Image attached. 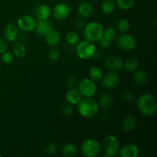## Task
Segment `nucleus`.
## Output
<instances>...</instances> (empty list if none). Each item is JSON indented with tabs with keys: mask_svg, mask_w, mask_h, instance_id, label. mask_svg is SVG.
<instances>
[{
	"mask_svg": "<svg viewBox=\"0 0 157 157\" xmlns=\"http://www.w3.org/2000/svg\"><path fill=\"white\" fill-rule=\"evenodd\" d=\"M138 110L147 117H151L156 113L157 102L155 97L149 93L143 94L139 97L136 102Z\"/></svg>",
	"mask_w": 157,
	"mask_h": 157,
	"instance_id": "f257e3e1",
	"label": "nucleus"
},
{
	"mask_svg": "<svg viewBox=\"0 0 157 157\" xmlns=\"http://www.w3.org/2000/svg\"><path fill=\"white\" fill-rule=\"evenodd\" d=\"M78 113L85 118H93L99 112L100 106L98 101L92 98H84L78 104Z\"/></svg>",
	"mask_w": 157,
	"mask_h": 157,
	"instance_id": "f03ea898",
	"label": "nucleus"
},
{
	"mask_svg": "<svg viewBox=\"0 0 157 157\" xmlns=\"http://www.w3.org/2000/svg\"><path fill=\"white\" fill-rule=\"evenodd\" d=\"M104 27L98 21H90L84 28V35L86 40L91 42L98 41L103 36Z\"/></svg>",
	"mask_w": 157,
	"mask_h": 157,
	"instance_id": "7ed1b4c3",
	"label": "nucleus"
},
{
	"mask_svg": "<svg viewBox=\"0 0 157 157\" xmlns=\"http://www.w3.org/2000/svg\"><path fill=\"white\" fill-rule=\"evenodd\" d=\"M96 51V47L94 44V42L87 40L81 41L77 44L76 53L81 59L87 60L94 58Z\"/></svg>",
	"mask_w": 157,
	"mask_h": 157,
	"instance_id": "20e7f679",
	"label": "nucleus"
},
{
	"mask_svg": "<svg viewBox=\"0 0 157 157\" xmlns=\"http://www.w3.org/2000/svg\"><path fill=\"white\" fill-rule=\"evenodd\" d=\"M81 153L86 157H95L100 154L101 146L95 139H87L81 145Z\"/></svg>",
	"mask_w": 157,
	"mask_h": 157,
	"instance_id": "39448f33",
	"label": "nucleus"
},
{
	"mask_svg": "<svg viewBox=\"0 0 157 157\" xmlns=\"http://www.w3.org/2000/svg\"><path fill=\"white\" fill-rule=\"evenodd\" d=\"M103 147H104L105 157H113L116 156L120 150L119 140L113 135H109L104 138Z\"/></svg>",
	"mask_w": 157,
	"mask_h": 157,
	"instance_id": "423d86ee",
	"label": "nucleus"
},
{
	"mask_svg": "<svg viewBox=\"0 0 157 157\" xmlns=\"http://www.w3.org/2000/svg\"><path fill=\"white\" fill-rule=\"evenodd\" d=\"M78 90L84 98H92L97 93V85L90 78H84L79 81Z\"/></svg>",
	"mask_w": 157,
	"mask_h": 157,
	"instance_id": "0eeeda50",
	"label": "nucleus"
},
{
	"mask_svg": "<svg viewBox=\"0 0 157 157\" xmlns=\"http://www.w3.org/2000/svg\"><path fill=\"white\" fill-rule=\"evenodd\" d=\"M117 44L123 51L130 52L136 48V41L133 35L125 32L118 38Z\"/></svg>",
	"mask_w": 157,
	"mask_h": 157,
	"instance_id": "6e6552de",
	"label": "nucleus"
},
{
	"mask_svg": "<svg viewBox=\"0 0 157 157\" xmlns=\"http://www.w3.org/2000/svg\"><path fill=\"white\" fill-rule=\"evenodd\" d=\"M36 22V20L33 16L24 15L18 18L17 21V26L18 29L25 32H32L35 29Z\"/></svg>",
	"mask_w": 157,
	"mask_h": 157,
	"instance_id": "1a4fd4ad",
	"label": "nucleus"
},
{
	"mask_svg": "<svg viewBox=\"0 0 157 157\" xmlns=\"http://www.w3.org/2000/svg\"><path fill=\"white\" fill-rule=\"evenodd\" d=\"M102 86L107 89L115 88L118 86L120 83V76L114 71L107 72L104 76L101 78Z\"/></svg>",
	"mask_w": 157,
	"mask_h": 157,
	"instance_id": "9d476101",
	"label": "nucleus"
},
{
	"mask_svg": "<svg viewBox=\"0 0 157 157\" xmlns=\"http://www.w3.org/2000/svg\"><path fill=\"white\" fill-rule=\"evenodd\" d=\"M72 11V8L64 2L58 3L54 7L52 13L55 18L58 20H64L68 17L70 12Z\"/></svg>",
	"mask_w": 157,
	"mask_h": 157,
	"instance_id": "9b49d317",
	"label": "nucleus"
},
{
	"mask_svg": "<svg viewBox=\"0 0 157 157\" xmlns=\"http://www.w3.org/2000/svg\"><path fill=\"white\" fill-rule=\"evenodd\" d=\"M3 34H4L5 39L6 41H11V42L16 41L17 38H18V26H16L13 23H9L5 26Z\"/></svg>",
	"mask_w": 157,
	"mask_h": 157,
	"instance_id": "f8f14e48",
	"label": "nucleus"
},
{
	"mask_svg": "<svg viewBox=\"0 0 157 157\" xmlns=\"http://www.w3.org/2000/svg\"><path fill=\"white\" fill-rule=\"evenodd\" d=\"M106 67L111 71H118L121 70L124 65V61L122 58L118 56H109L104 61Z\"/></svg>",
	"mask_w": 157,
	"mask_h": 157,
	"instance_id": "ddd939ff",
	"label": "nucleus"
},
{
	"mask_svg": "<svg viewBox=\"0 0 157 157\" xmlns=\"http://www.w3.org/2000/svg\"><path fill=\"white\" fill-rule=\"evenodd\" d=\"M118 153L121 157H137L140 150L136 144H130L122 147Z\"/></svg>",
	"mask_w": 157,
	"mask_h": 157,
	"instance_id": "4468645a",
	"label": "nucleus"
},
{
	"mask_svg": "<svg viewBox=\"0 0 157 157\" xmlns=\"http://www.w3.org/2000/svg\"><path fill=\"white\" fill-rule=\"evenodd\" d=\"M52 28L53 26H52V22L48 19L38 20L36 22L35 30L38 35L44 37Z\"/></svg>",
	"mask_w": 157,
	"mask_h": 157,
	"instance_id": "2eb2a0df",
	"label": "nucleus"
},
{
	"mask_svg": "<svg viewBox=\"0 0 157 157\" xmlns=\"http://www.w3.org/2000/svg\"><path fill=\"white\" fill-rule=\"evenodd\" d=\"M52 13V9L48 5H40L35 9V16L38 20L48 19Z\"/></svg>",
	"mask_w": 157,
	"mask_h": 157,
	"instance_id": "dca6fc26",
	"label": "nucleus"
},
{
	"mask_svg": "<svg viewBox=\"0 0 157 157\" xmlns=\"http://www.w3.org/2000/svg\"><path fill=\"white\" fill-rule=\"evenodd\" d=\"M65 98L67 103L72 104V105H77L82 99L83 96L78 89L71 88L66 93Z\"/></svg>",
	"mask_w": 157,
	"mask_h": 157,
	"instance_id": "f3484780",
	"label": "nucleus"
},
{
	"mask_svg": "<svg viewBox=\"0 0 157 157\" xmlns=\"http://www.w3.org/2000/svg\"><path fill=\"white\" fill-rule=\"evenodd\" d=\"M94 11V6L90 2H82L78 6L77 12L78 15L83 18H87L90 16Z\"/></svg>",
	"mask_w": 157,
	"mask_h": 157,
	"instance_id": "a211bd4d",
	"label": "nucleus"
},
{
	"mask_svg": "<svg viewBox=\"0 0 157 157\" xmlns=\"http://www.w3.org/2000/svg\"><path fill=\"white\" fill-rule=\"evenodd\" d=\"M98 104L101 107H102L104 110H108L113 107V100L110 94L107 93L101 94L99 97V101Z\"/></svg>",
	"mask_w": 157,
	"mask_h": 157,
	"instance_id": "6ab92c4d",
	"label": "nucleus"
},
{
	"mask_svg": "<svg viewBox=\"0 0 157 157\" xmlns=\"http://www.w3.org/2000/svg\"><path fill=\"white\" fill-rule=\"evenodd\" d=\"M46 40V42L49 44V45L55 46L59 43L60 40H61V34L56 29L52 28L50 31L47 33V35L44 36Z\"/></svg>",
	"mask_w": 157,
	"mask_h": 157,
	"instance_id": "aec40b11",
	"label": "nucleus"
},
{
	"mask_svg": "<svg viewBox=\"0 0 157 157\" xmlns=\"http://www.w3.org/2000/svg\"><path fill=\"white\" fill-rule=\"evenodd\" d=\"M137 124V121L135 117L127 116L123 120L121 123V128L124 132H130L134 130Z\"/></svg>",
	"mask_w": 157,
	"mask_h": 157,
	"instance_id": "412c9836",
	"label": "nucleus"
},
{
	"mask_svg": "<svg viewBox=\"0 0 157 157\" xmlns=\"http://www.w3.org/2000/svg\"><path fill=\"white\" fill-rule=\"evenodd\" d=\"M12 53L15 57L18 58H24L27 53V49L25 46L24 43H21L20 41H16L13 44L12 48Z\"/></svg>",
	"mask_w": 157,
	"mask_h": 157,
	"instance_id": "4be33fe9",
	"label": "nucleus"
},
{
	"mask_svg": "<svg viewBox=\"0 0 157 157\" xmlns=\"http://www.w3.org/2000/svg\"><path fill=\"white\" fill-rule=\"evenodd\" d=\"M133 81L137 85L144 86L148 81V75L147 72L143 70H139L135 72L133 75Z\"/></svg>",
	"mask_w": 157,
	"mask_h": 157,
	"instance_id": "5701e85b",
	"label": "nucleus"
},
{
	"mask_svg": "<svg viewBox=\"0 0 157 157\" xmlns=\"http://www.w3.org/2000/svg\"><path fill=\"white\" fill-rule=\"evenodd\" d=\"M61 153L64 156L73 157L76 156L78 153V148L74 144L68 143L63 146L62 149H61Z\"/></svg>",
	"mask_w": 157,
	"mask_h": 157,
	"instance_id": "b1692460",
	"label": "nucleus"
},
{
	"mask_svg": "<svg viewBox=\"0 0 157 157\" xmlns=\"http://www.w3.org/2000/svg\"><path fill=\"white\" fill-rule=\"evenodd\" d=\"M139 66V61L135 57H130L124 63L123 67L127 72H131L136 70Z\"/></svg>",
	"mask_w": 157,
	"mask_h": 157,
	"instance_id": "393cba45",
	"label": "nucleus"
},
{
	"mask_svg": "<svg viewBox=\"0 0 157 157\" xmlns=\"http://www.w3.org/2000/svg\"><path fill=\"white\" fill-rule=\"evenodd\" d=\"M116 8V3L113 0H104L101 5V10L104 14H111L114 12Z\"/></svg>",
	"mask_w": 157,
	"mask_h": 157,
	"instance_id": "a878e982",
	"label": "nucleus"
},
{
	"mask_svg": "<svg viewBox=\"0 0 157 157\" xmlns=\"http://www.w3.org/2000/svg\"><path fill=\"white\" fill-rule=\"evenodd\" d=\"M89 76H90V79L94 81V82H98L101 80L103 77V71L99 67H91L89 71Z\"/></svg>",
	"mask_w": 157,
	"mask_h": 157,
	"instance_id": "bb28decb",
	"label": "nucleus"
},
{
	"mask_svg": "<svg viewBox=\"0 0 157 157\" xmlns=\"http://www.w3.org/2000/svg\"><path fill=\"white\" fill-rule=\"evenodd\" d=\"M65 39L66 41L71 45H76L79 42V36L78 33L74 31H70L66 34Z\"/></svg>",
	"mask_w": 157,
	"mask_h": 157,
	"instance_id": "cd10ccee",
	"label": "nucleus"
},
{
	"mask_svg": "<svg viewBox=\"0 0 157 157\" xmlns=\"http://www.w3.org/2000/svg\"><path fill=\"white\" fill-rule=\"evenodd\" d=\"M135 4V0H116V5L122 10H129Z\"/></svg>",
	"mask_w": 157,
	"mask_h": 157,
	"instance_id": "c85d7f7f",
	"label": "nucleus"
},
{
	"mask_svg": "<svg viewBox=\"0 0 157 157\" xmlns=\"http://www.w3.org/2000/svg\"><path fill=\"white\" fill-rule=\"evenodd\" d=\"M117 36V31L114 28L109 27L107 29H104V32H103V36L104 38L107 39L108 41L113 42V40L115 39Z\"/></svg>",
	"mask_w": 157,
	"mask_h": 157,
	"instance_id": "c756f323",
	"label": "nucleus"
},
{
	"mask_svg": "<svg viewBox=\"0 0 157 157\" xmlns=\"http://www.w3.org/2000/svg\"><path fill=\"white\" fill-rule=\"evenodd\" d=\"M117 26V29L119 32H122V33H125L130 29V24L128 20L124 18V19H121L118 21Z\"/></svg>",
	"mask_w": 157,
	"mask_h": 157,
	"instance_id": "7c9ffc66",
	"label": "nucleus"
},
{
	"mask_svg": "<svg viewBox=\"0 0 157 157\" xmlns=\"http://www.w3.org/2000/svg\"><path fill=\"white\" fill-rule=\"evenodd\" d=\"M60 111L62 113L63 115H65V116H70V115L72 114L74 111V107L73 105L69 103L65 104H63L61 107V109H60Z\"/></svg>",
	"mask_w": 157,
	"mask_h": 157,
	"instance_id": "2f4dec72",
	"label": "nucleus"
},
{
	"mask_svg": "<svg viewBox=\"0 0 157 157\" xmlns=\"http://www.w3.org/2000/svg\"><path fill=\"white\" fill-rule=\"evenodd\" d=\"M61 57V52L57 48H52L48 52V58L51 61H58Z\"/></svg>",
	"mask_w": 157,
	"mask_h": 157,
	"instance_id": "473e14b6",
	"label": "nucleus"
},
{
	"mask_svg": "<svg viewBox=\"0 0 157 157\" xmlns=\"http://www.w3.org/2000/svg\"><path fill=\"white\" fill-rule=\"evenodd\" d=\"M14 60V55L12 52L6 51L2 54V61L6 64H11Z\"/></svg>",
	"mask_w": 157,
	"mask_h": 157,
	"instance_id": "72a5a7b5",
	"label": "nucleus"
},
{
	"mask_svg": "<svg viewBox=\"0 0 157 157\" xmlns=\"http://www.w3.org/2000/svg\"><path fill=\"white\" fill-rule=\"evenodd\" d=\"M57 151V145L53 143H50V144H47L46 147H44V153L46 154L49 155V156H52L54 155Z\"/></svg>",
	"mask_w": 157,
	"mask_h": 157,
	"instance_id": "f704fd0d",
	"label": "nucleus"
},
{
	"mask_svg": "<svg viewBox=\"0 0 157 157\" xmlns=\"http://www.w3.org/2000/svg\"><path fill=\"white\" fill-rule=\"evenodd\" d=\"M79 84V81L76 77H70L67 79L66 81V85L68 88H76L77 86H78Z\"/></svg>",
	"mask_w": 157,
	"mask_h": 157,
	"instance_id": "c9c22d12",
	"label": "nucleus"
},
{
	"mask_svg": "<svg viewBox=\"0 0 157 157\" xmlns=\"http://www.w3.org/2000/svg\"><path fill=\"white\" fill-rule=\"evenodd\" d=\"M122 98L124 101L126 102L130 103L132 101H134L135 99V94L130 90H126L122 94Z\"/></svg>",
	"mask_w": 157,
	"mask_h": 157,
	"instance_id": "e433bc0d",
	"label": "nucleus"
},
{
	"mask_svg": "<svg viewBox=\"0 0 157 157\" xmlns=\"http://www.w3.org/2000/svg\"><path fill=\"white\" fill-rule=\"evenodd\" d=\"M98 41H99L100 46H101L102 48H104V49L110 48V45H111V44H112L111 41H108L107 39L104 38V37H101V38H100V40Z\"/></svg>",
	"mask_w": 157,
	"mask_h": 157,
	"instance_id": "4c0bfd02",
	"label": "nucleus"
},
{
	"mask_svg": "<svg viewBox=\"0 0 157 157\" xmlns=\"http://www.w3.org/2000/svg\"><path fill=\"white\" fill-rule=\"evenodd\" d=\"M8 49V43L6 39L0 38V54H2Z\"/></svg>",
	"mask_w": 157,
	"mask_h": 157,
	"instance_id": "58836bf2",
	"label": "nucleus"
},
{
	"mask_svg": "<svg viewBox=\"0 0 157 157\" xmlns=\"http://www.w3.org/2000/svg\"><path fill=\"white\" fill-rule=\"evenodd\" d=\"M84 21L81 19H78V21L75 22V27H76L77 29H81L83 27H84Z\"/></svg>",
	"mask_w": 157,
	"mask_h": 157,
	"instance_id": "ea45409f",
	"label": "nucleus"
},
{
	"mask_svg": "<svg viewBox=\"0 0 157 157\" xmlns=\"http://www.w3.org/2000/svg\"><path fill=\"white\" fill-rule=\"evenodd\" d=\"M19 39H20V42L24 43L25 42V41H27L29 38H28L27 35H26L25 34H23V35H21V36L19 37Z\"/></svg>",
	"mask_w": 157,
	"mask_h": 157,
	"instance_id": "a19ab883",
	"label": "nucleus"
},
{
	"mask_svg": "<svg viewBox=\"0 0 157 157\" xmlns=\"http://www.w3.org/2000/svg\"><path fill=\"white\" fill-rule=\"evenodd\" d=\"M89 1H96V0H89Z\"/></svg>",
	"mask_w": 157,
	"mask_h": 157,
	"instance_id": "79ce46f5",
	"label": "nucleus"
},
{
	"mask_svg": "<svg viewBox=\"0 0 157 157\" xmlns=\"http://www.w3.org/2000/svg\"><path fill=\"white\" fill-rule=\"evenodd\" d=\"M0 157H2V155L1 154H0Z\"/></svg>",
	"mask_w": 157,
	"mask_h": 157,
	"instance_id": "37998d69",
	"label": "nucleus"
}]
</instances>
